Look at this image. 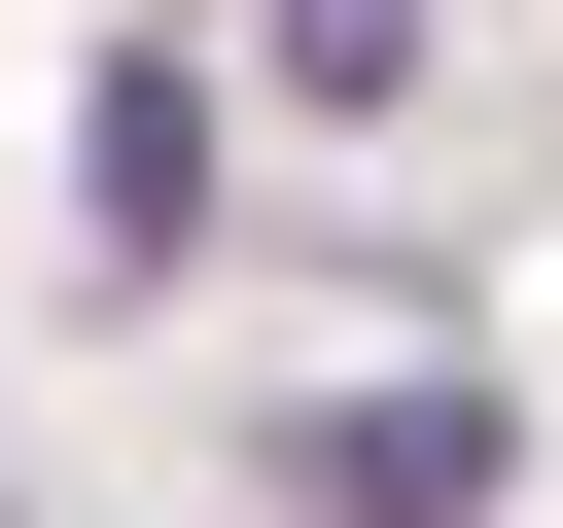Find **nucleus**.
Listing matches in <instances>:
<instances>
[{"label":"nucleus","mask_w":563,"mask_h":528,"mask_svg":"<svg viewBox=\"0 0 563 528\" xmlns=\"http://www.w3.org/2000/svg\"><path fill=\"white\" fill-rule=\"evenodd\" d=\"M282 493H317V528H493V387H317Z\"/></svg>","instance_id":"1"},{"label":"nucleus","mask_w":563,"mask_h":528,"mask_svg":"<svg viewBox=\"0 0 563 528\" xmlns=\"http://www.w3.org/2000/svg\"><path fill=\"white\" fill-rule=\"evenodd\" d=\"M282 70H317V106H387V70H422V0H282Z\"/></svg>","instance_id":"2"}]
</instances>
